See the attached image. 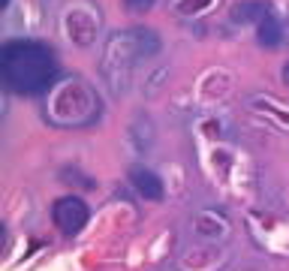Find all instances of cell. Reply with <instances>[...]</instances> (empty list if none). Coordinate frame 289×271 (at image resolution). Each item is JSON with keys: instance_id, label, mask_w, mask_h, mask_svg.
<instances>
[{"instance_id": "obj_1", "label": "cell", "mask_w": 289, "mask_h": 271, "mask_svg": "<svg viewBox=\"0 0 289 271\" xmlns=\"http://www.w3.org/2000/svg\"><path fill=\"white\" fill-rule=\"evenodd\" d=\"M54 72H57L54 51L43 43L18 40V43H6L0 51L3 85L15 93H40V90L51 88Z\"/></svg>"}, {"instance_id": "obj_2", "label": "cell", "mask_w": 289, "mask_h": 271, "mask_svg": "<svg viewBox=\"0 0 289 271\" xmlns=\"http://www.w3.org/2000/svg\"><path fill=\"white\" fill-rule=\"evenodd\" d=\"M48 118L61 127H85L100 118V96L79 75H69L67 82L54 85L51 90Z\"/></svg>"}, {"instance_id": "obj_3", "label": "cell", "mask_w": 289, "mask_h": 271, "mask_svg": "<svg viewBox=\"0 0 289 271\" xmlns=\"http://www.w3.org/2000/svg\"><path fill=\"white\" fill-rule=\"evenodd\" d=\"M142 54L139 48V40H136V27L130 33H114L106 45V57H103V72L111 85V93H121L127 88V75H130V67L133 61Z\"/></svg>"}, {"instance_id": "obj_4", "label": "cell", "mask_w": 289, "mask_h": 271, "mask_svg": "<svg viewBox=\"0 0 289 271\" xmlns=\"http://www.w3.org/2000/svg\"><path fill=\"white\" fill-rule=\"evenodd\" d=\"M51 217H54V223H57V229H61L64 235H79V232L85 229V223H88L90 211L79 196H64V199L54 202Z\"/></svg>"}, {"instance_id": "obj_5", "label": "cell", "mask_w": 289, "mask_h": 271, "mask_svg": "<svg viewBox=\"0 0 289 271\" xmlns=\"http://www.w3.org/2000/svg\"><path fill=\"white\" fill-rule=\"evenodd\" d=\"M130 181H133V187L145 196V199H163V181L157 178L151 169H142V166H136L133 172H130Z\"/></svg>"}, {"instance_id": "obj_6", "label": "cell", "mask_w": 289, "mask_h": 271, "mask_svg": "<svg viewBox=\"0 0 289 271\" xmlns=\"http://www.w3.org/2000/svg\"><path fill=\"white\" fill-rule=\"evenodd\" d=\"M256 40L265 45V48H277V45L283 43V30H280V24H277V18L271 12L256 24Z\"/></svg>"}, {"instance_id": "obj_7", "label": "cell", "mask_w": 289, "mask_h": 271, "mask_svg": "<svg viewBox=\"0 0 289 271\" xmlns=\"http://www.w3.org/2000/svg\"><path fill=\"white\" fill-rule=\"evenodd\" d=\"M268 12H271V9H268V3H238V9H235V22L259 24Z\"/></svg>"}, {"instance_id": "obj_8", "label": "cell", "mask_w": 289, "mask_h": 271, "mask_svg": "<svg viewBox=\"0 0 289 271\" xmlns=\"http://www.w3.org/2000/svg\"><path fill=\"white\" fill-rule=\"evenodd\" d=\"M157 0H124V6L130 9V12H145V9H151Z\"/></svg>"}, {"instance_id": "obj_9", "label": "cell", "mask_w": 289, "mask_h": 271, "mask_svg": "<svg viewBox=\"0 0 289 271\" xmlns=\"http://www.w3.org/2000/svg\"><path fill=\"white\" fill-rule=\"evenodd\" d=\"M283 75H286V85H289V64L283 67Z\"/></svg>"}]
</instances>
